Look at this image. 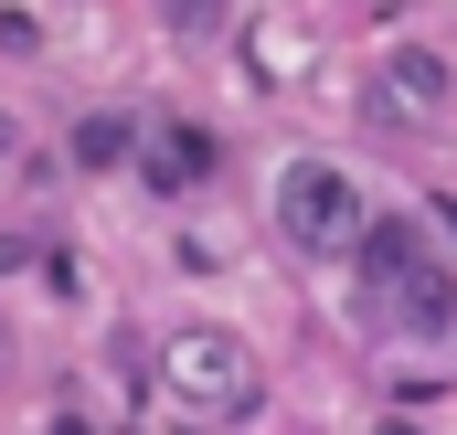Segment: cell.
<instances>
[{
    "label": "cell",
    "mask_w": 457,
    "mask_h": 435,
    "mask_svg": "<svg viewBox=\"0 0 457 435\" xmlns=\"http://www.w3.org/2000/svg\"><path fill=\"white\" fill-rule=\"evenodd\" d=\"M351 223V192L330 170H309V181H287V234H341Z\"/></svg>",
    "instance_id": "1"
}]
</instances>
